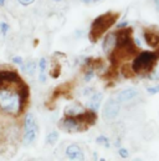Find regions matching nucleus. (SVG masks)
<instances>
[{
	"mask_svg": "<svg viewBox=\"0 0 159 161\" xmlns=\"http://www.w3.org/2000/svg\"><path fill=\"white\" fill-rule=\"evenodd\" d=\"M11 63H13V64H16V65L23 66V65H24V59H23L20 55H15V56H13V58H11Z\"/></svg>",
	"mask_w": 159,
	"mask_h": 161,
	"instance_id": "nucleus-22",
	"label": "nucleus"
},
{
	"mask_svg": "<svg viewBox=\"0 0 159 161\" xmlns=\"http://www.w3.org/2000/svg\"><path fill=\"white\" fill-rule=\"evenodd\" d=\"M102 101H103V92L101 91H95L87 100V104H86V109L92 111V113H98L101 105H102Z\"/></svg>",
	"mask_w": 159,
	"mask_h": 161,
	"instance_id": "nucleus-11",
	"label": "nucleus"
},
{
	"mask_svg": "<svg viewBox=\"0 0 159 161\" xmlns=\"http://www.w3.org/2000/svg\"><path fill=\"white\" fill-rule=\"evenodd\" d=\"M30 101V89L25 81L0 86V114L18 120L24 116Z\"/></svg>",
	"mask_w": 159,
	"mask_h": 161,
	"instance_id": "nucleus-1",
	"label": "nucleus"
},
{
	"mask_svg": "<svg viewBox=\"0 0 159 161\" xmlns=\"http://www.w3.org/2000/svg\"><path fill=\"white\" fill-rule=\"evenodd\" d=\"M64 158L67 161H86L85 149L77 142H69L64 149Z\"/></svg>",
	"mask_w": 159,
	"mask_h": 161,
	"instance_id": "nucleus-7",
	"label": "nucleus"
},
{
	"mask_svg": "<svg viewBox=\"0 0 159 161\" xmlns=\"http://www.w3.org/2000/svg\"><path fill=\"white\" fill-rule=\"evenodd\" d=\"M116 44H117V36H116V31H111L108 33L102 42V49H103V53H106L107 55H110L115 47H116Z\"/></svg>",
	"mask_w": 159,
	"mask_h": 161,
	"instance_id": "nucleus-12",
	"label": "nucleus"
},
{
	"mask_svg": "<svg viewBox=\"0 0 159 161\" xmlns=\"http://www.w3.org/2000/svg\"><path fill=\"white\" fill-rule=\"evenodd\" d=\"M87 111V109L79 101H72L70 104H67L64 109V116H69V118H80L82 115H85V113Z\"/></svg>",
	"mask_w": 159,
	"mask_h": 161,
	"instance_id": "nucleus-10",
	"label": "nucleus"
},
{
	"mask_svg": "<svg viewBox=\"0 0 159 161\" xmlns=\"http://www.w3.org/2000/svg\"><path fill=\"white\" fill-rule=\"evenodd\" d=\"M23 81V78L14 69H0V86L11 85Z\"/></svg>",
	"mask_w": 159,
	"mask_h": 161,
	"instance_id": "nucleus-8",
	"label": "nucleus"
},
{
	"mask_svg": "<svg viewBox=\"0 0 159 161\" xmlns=\"http://www.w3.org/2000/svg\"><path fill=\"white\" fill-rule=\"evenodd\" d=\"M116 26H117V29H118V30H121V29H126V28L128 26V21H122V23H118Z\"/></svg>",
	"mask_w": 159,
	"mask_h": 161,
	"instance_id": "nucleus-26",
	"label": "nucleus"
},
{
	"mask_svg": "<svg viewBox=\"0 0 159 161\" xmlns=\"http://www.w3.org/2000/svg\"><path fill=\"white\" fill-rule=\"evenodd\" d=\"M118 13H113V11H107L100 16H97L90 28V33H88V38L91 42H97L107 31L110 28H112L118 19Z\"/></svg>",
	"mask_w": 159,
	"mask_h": 161,
	"instance_id": "nucleus-4",
	"label": "nucleus"
},
{
	"mask_svg": "<svg viewBox=\"0 0 159 161\" xmlns=\"http://www.w3.org/2000/svg\"><path fill=\"white\" fill-rule=\"evenodd\" d=\"M9 30H10V25L6 21H0V34L3 36H6Z\"/></svg>",
	"mask_w": 159,
	"mask_h": 161,
	"instance_id": "nucleus-21",
	"label": "nucleus"
},
{
	"mask_svg": "<svg viewBox=\"0 0 159 161\" xmlns=\"http://www.w3.org/2000/svg\"><path fill=\"white\" fill-rule=\"evenodd\" d=\"M5 3H6V0H0V8H1V6H4V5H5Z\"/></svg>",
	"mask_w": 159,
	"mask_h": 161,
	"instance_id": "nucleus-29",
	"label": "nucleus"
},
{
	"mask_svg": "<svg viewBox=\"0 0 159 161\" xmlns=\"http://www.w3.org/2000/svg\"><path fill=\"white\" fill-rule=\"evenodd\" d=\"M82 3H85V4H90L91 1H93V0H81Z\"/></svg>",
	"mask_w": 159,
	"mask_h": 161,
	"instance_id": "nucleus-30",
	"label": "nucleus"
},
{
	"mask_svg": "<svg viewBox=\"0 0 159 161\" xmlns=\"http://www.w3.org/2000/svg\"><path fill=\"white\" fill-rule=\"evenodd\" d=\"M60 74H61V64H60V61H54L50 66V74L49 75L51 78L56 79L60 76Z\"/></svg>",
	"mask_w": 159,
	"mask_h": 161,
	"instance_id": "nucleus-19",
	"label": "nucleus"
},
{
	"mask_svg": "<svg viewBox=\"0 0 159 161\" xmlns=\"http://www.w3.org/2000/svg\"><path fill=\"white\" fill-rule=\"evenodd\" d=\"M96 144L97 145H100V146H103L105 149H110L111 146H112V142H111V139L107 136V135H105V134H101V135H98L97 137H96Z\"/></svg>",
	"mask_w": 159,
	"mask_h": 161,
	"instance_id": "nucleus-17",
	"label": "nucleus"
},
{
	"mask_svg": "<svg viewBox=\"0 0 159 161\" xmlns=\"http://www.w3.org/2000/svg\"><path fill=\"white\" fill-rule=\"evenodd\" d=\"M117 155H118L121 159L126 160V159H128V158H129L131 153H129V150H128L127 147H124V146H119L118 149H117Z\"/></svg>",
	"mask_w": 159,
	"mask_h": 161,
	"instance_id": "nucleus-20",
	"label": "nucleus"
},
{
	"mask_svg": "<svg viewBox=\"0 0 159 161\" xmlns=\"http://www.w3.org/2000/svg\"><path fill=\"white\" fill-rule=\"evenodd\" d=\"M18 3H19L21 6H29V5L34 4L35 0H18Z\"/></svg>",
	"mask_w": 159,
	"mask_h": 161,
	"instance_id": "nucleus-25",
	"label": "nucleus"
},
{
	"mask_svg": "<svg viewBox=\"0 0 159 161\" xmlns=\"http://www.w3.org/2000/svg\"><path fill=\"white\" fill-rule=\"evenodd\" d=\"M147 92L151 94V95H156L159 92V84L158 85H154V86H148L147 87Z\"/></svg>",
	"mask_w": 159,
	"mask_h": 161,
	"instance_id": "nucleus-23",
	"label": "nucleus"
},
{
	"mask_svg": "<svg viewBox=\"0 0 159 161\" xmlns=\"http://www.w3.org/2000/svg\"><path fill=\"white\" fill-rule=\"evenodd\" d=\"M95 75H96V70H95V68L92 65L83 68V81L85 82L92 81V79L95 78Z\"/></svg>",
	"mask_w": 159,
	"mask_h": 161,
	"instance_id": "nucleus-18",
	"label": "nucleus"
},
{
	"mask_svg": "<svg viewBox=\"0 0 159 161\" xmlns=\"http://www.w3.org/2000/svg\"><path fill=\"white\" fill-rule=\"evenodd\" d=\"M40 135V125L34 113L26 111L21 120V140L20 144L24 147L35 145Z\"/></svg>",
	"mask_w": 159,
	"mask_h": 161,
	"instance_id": "nucleus-3",
	"label": "nucleus"
},
{
	"mask_svg": "<svg viewBox=\"0 0 159 161\" xmlns=\"http://www.w3.org/2000/svg\"><path fill=\"white\" fill-rule=\"evenodd\" d=\"M21 71L33 78L38 71V63L34 60H29V61L24 63V65L21 66Z\"/></svg>",
	"mask_w": 159,
	"mask_h": 161,
	"instance_id": "nucleus-16",
	"label": "nucleus"
},
{
	"mask_svg": "<svg viewBox=\"0 0 159 161\" xmlns=\"http://www.w3.org/2000/svg\"><path fill=\"white\" fill-rule=\"evenodd\" d=\"M153 3H154V6H156L157 11L159 13V0H153Z\"/></svg>",
	"mask_w": 159,
	"mask_h": 161,
	"instance_id": "nucleus-27",
	"label": "nucleus"
},
{
	"mask_svg": "<svg viewBox=\"0 0 159 161\" xmlns=\"http://www.w3.org/2000/svg\"><path fill=\"white\" fill-rule=\"evenodd\" d=\"M47 68H49V63L47 59L45 56L40 58L38 61V70H39V82L40 84H46L47 81Z\"/></svg>",
	"mask_w": 159,
	"mask_h": 161,
	"instance_id": "nucleus-13",
	"label": "nucleus"
},
{
	"mask_svg": "<svg viewBox=\"0 0 159 161\" xmlns=\"http://www.w3.org/2000/svg\"><path fill=\"white\" fill-rule=\"evenodd\" d=\"M97 121V114L87 110L85 115L80 118H69L62 116L57 121V127L60 131L67 132V134H79L87 131L91 126H93Z\"/></svg>",
	"mask_w": 159,
	"mask_h": 161,
	"instance_id": "nucleus-2",
	"label": "nucleus"
},
{
	"mask_svg": "<svg viewBox=\"0 0 159 161\" xmlns=\"http://www.w3.org/2000/svg\"><path fill=\"white\" fill-rule=\"evenodd\" d=\"M159 55L157 53L153 51H142L139 53L132 61L131 68L134 73V75H139V74H144V73H152L157 60H158Z\"/></svg>",
	"mask_w": 159,
	"mask_h": 161,
	"instance_id": "nucleus-5",
	"label": "nucleus"
},
{
	"mask_svg": "<svg viewBox=\"0 0 159 161\" xmlns=\"http://www.w3.org/2000/svg\"><path fill=\"white\" fill-rule=\"evenodd\" d=\"M119 113H121V104L118 101L115 97L107 99V101L102 108V119L107 122H112L119 116Z\"/></svg>",
	"mask_w": 159,
	"mask_h": 161,
	"instance_id": "nucleus-6",
	"label": "nucleus"
},
{
	"mask_svg": "<svg viewBox=\"0 0 159 161\" xmlns=\"http://www.w3.org/2000/svg\"><path fill=\"white\" fill-rule=\"evenodd\" d=\"M60 140V132L56 129H52L50 131H47L46 136H45V144L47 146H55Z\"/></svg>",
	"mask_w": 159,
	"mask_h": 161,
	"instance_id": "nucleus-15",
	"label": "nucleus"
},
{
	"mask_svg": "<svg viewBox=\"0 0 159 161\" xmlns=\"http://www.w3.org/2000/svg\"><path fill=\"white\" fill-rule=\"evenodd\" d=\"M131 161H144L143 159H141V158H134V159H132Z\"/></svg>",
	"mask_w": 159,
	"mask_h": 161,
	"instance_id": "nucleus-28",
	"label": "nucleus"
},
{
	"mask_svg": "<svg viewBox=\"0 0 159 161\" xmlns=\"http://www.w3.org/2000/svg\"><path fill=\"white\" fill-rule=\"evenodd\" d=\"M52 1H55V3H60V1H62V0H52Z\"/></svg>",
	"mask_w": 159,
	"mask_h": 161,
	"instance_id": "nucleus-31",
	"label": "nucleus"
},
{
	"mask_svg": "<svg viewBox=\"0 0 159 161\" xmlns=\"http://www.w3.org/2000/svg\"><path fill=\"white\" fill-rule=\"evenodd\" d=\"M95 91H96V90H95L93 87H85V89L82 90V96H87V97H90Z\"/></svg>",
	"mask_w": 159,
	"mask_h": 161,
	"instance_id": "nucleus-24",
	"label": "nucleus"
},
{
	"mask_svg": "<svg viewBox=\"0 0 159 161\" xmlns=\"http://www.w3.org/2000/svg\"><path fill=\"white\" fill-rule=\"evenodd\" d=\"M138 96H139V91L136 87H126L117 92L115 99L119 104H128V103L136 100Z\"/></svg>",
	"mask_w": 159,
	"mask_h": 161,
	"instance_id": "nucleus-9",
	"label": "nucleus"
},
{
	"mask_svg": "<svg viewBox=\"0 0 159 161\" xmlns=\"http://www.w3.org/2000/svg\"><path fill=\"white\" fill-rule=\"evenodd\" d=\"M143 36H144V40L146 42L152 46V47H158L159 46V34L153 31V30H144L143 33Z\"/></svg>",
	"mask_w": 159,
	"mask_h": 161,
	"instance_id": "nucleus-14",
	"label": "nucleus"
}]
</instances>
